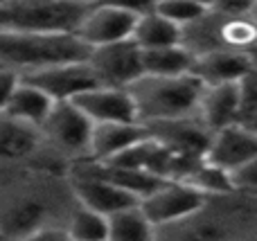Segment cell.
I'll list each match as a JSON object with an SVG mask.
<instances>
[{
    "label": "cell",
    "instance_id": "1",
    "mask_svg": "<svg viewBox=\"0 0 257 241\" xmlns=\"http://www.w3.org/2000/svg\"><path fill=\"white\" fill-rule=\"evenodd\" d=\"M75 203L68 171L34 169L0 180V239H68Z\"/></svg>",
    "mask_w": 257,
    "mask_h": 241
},
{
    "label": "cell",
    "instance_id": "2",
    "mask_svg": "<svg viewBox=\"0 0 257 241\" xmlns=\"http://www.w3.org/2000/svg\"><path fill=\"white\" fill-rule=\"evenodd\" d=\"M257 237V194H205L187 216L154 230V239H246Z\"/></svg>",
    "mask_w": 257,
    "mask_h": 241
},
{
    "label": "cell",
    "instance_id": "3",
    "mask_svg": "<svg viewBox=\"0 0 257 241\" xmlns=\"http://www.w3.org/2000/svg\"><path fill=\"white\" fill-rule=\"evenodd\" d=\"M90 48L72 32L0 30V70L25 75L54 63L86 61Z\"/></svg>",
    "mask_w": 257,
    "mask_h": 241
},
{
    "label": "cell",
    "instance_id": "4",
    "mask_svg": "<svg viewBox=\"0 0 257 241\" xmlns=\"http://www.w3.org/2000/svg\"><path fill=\"white\" fill-rule=\"evenodd\" d=\"M203 84L192 72L183 75H147L140 77L126 86V93L131 95L136 117L142 124L172 117L196 115Z\"/></svg>",
    "mask_w": 257,
    "mask_h": 241
},
{
    "label": "cell",
    "instance_id": "5",
    "mask_svg": "<svg viewBox=\"0 0 257 241\" xmlns=\"http://www.w3.org/2000/svg\"><path fill=\"white\" fill-rule=\"evenodd\" d=\"M34 169L68 171L70 165L45 144L39 126L0 111V180Z\"/></svg>",
    "mask_w": 257,
    "mask_h": 241
},
{
    "label": "cell",
    "instance_id": "6",
    "mask_svg": "<svg viewBox=\"0 0 257 241\" xmlns=\"http://www.w3.org/2000/svg\"><path fill=\"white\" fill-rule=\"evenodd\" d=\"M257 25L255 14L230 16L217 9H205L199 18L181 27L178 43L192 54H203L212 50H244L255 52Z\"/></svg>",
    "mask_w": 257,
    "mask_h": 241
},
{
    "label": "cell",
    "instance_id": "7",
    "mask_svg": "<svg viewBox=\"0 0 257 241\" xmlns=\"http://www.w3.org/2000/svg\"><path fill=\"white\" fill-rule=\"evenodd\" d=\"M90 5L68 0H5L0 5V30L18 32H72Z\"/></svg>",
    "mask_w": 257,
    "mask_h": 241
},
{
    "label": "cell",
    "instance_id": "8",
    "mask_svg": "<svg viewBox=\"0 0 257 241\" xmlns=\"http://www.w3.org/2000/svg\"><path fill=\"white\" fill-rule=\"evenodd\" d=\"M93 122L77 108L72 99L52 102L48 115L39 124L45 144L68 165L88 158V142Z\"/></svg>",
    "mask_w": 257,
    "mask_h": 241
},
{
    "label": "cell",
    "instance_id": "9",
    "mask_svg": "<svg viewBox=\"0 0 257 241\" xmlns=\"http://www.w3.org/2000/svg\"><path fill=\"white\" fill-rule=\"evenodd\" d=\"M142 50L133 39L113 41V43L93 45L86 57L99 86L126 88L136 77L142 75Z\"/></svg>",
    "mask_w": 257,
    "mask_h": 241
},
{
    "label": "cell",
    "instance_id": "10",
    "mask_svg": "<svg viewBox=\"0 0 257 241\" xmlns=\"http://www.w3.org/2000/svg\"><path fill=\"white\" fill-rule=\"evenodd\" d=\"M203 196V192H199L196 187L183 183V180H163L154 192L142 196L138 205L142 207V212L156 230L160 225H169L187 216L192 210L201 205Z\"/></svg>",
    "mask_w": 257,
    "mask_h": 241
},
{
    "label": "cell",
    "instance_id": "11",
    "mask_svg": "<svg viewBox=\"0 0 257 241\" xmlns=\"http://www.w3.org/2000/svg\"><path fill=\"white\" fill-rule=\"evenodd\" d=\"M18 79L30 81L36 88H41L52 102L59 99H72L75 95L84 93V90L99 86L95 79L93 70L86 61H68V63H54V66H45L39 70H32L21 75Z\"/></svg>",
    "mask_w": 257,
    "mask_h": 241
},
{
    "label": "cell",
    "instance_id": "12",
    "mask_svg": "<svg viewBox=\"0 0 257 241\" xmlns=\"http://www.w3.org/2000/svg\"><path fill=\"white\" fill-rule=\"evenodd\" d=\"M136 16L106 3H93L75 27V36L84 41L88 48L113 41L131 39Z\"/></svg>",
    "mask_w": 257,
    "mask_h": 241
},
{
    "label": "cell",
    "instance_id": "13",
    "mask_svg": "<svg viewBox=\"0 0 257 241\" xmlns=\"http://www.w3.org/2000/svg\"><path fill=\"white\" fill-rule=\"evenodd\" d=\"M145 126H147V133L158 140L160 144H165L169 151L178 153V156L203 158L208 140H210V131L205 129L203 122L196 115L149 122Z\"/></svg>",
    "mask_w": 257,
    "mask_h": 241
},
{
    "label": "cell",
    "instance_id": "14",
    "mask_svg": "<svg viewBox=\"0 0 257 241\" xmlns=\"http://www.w3.org/2000/svg\"><path fill=\"white\" fill-rule=\"evenodd\" d=\"M190 72L203 86L239 81L241 77L257 72L255 52H244V50H212V52L196 54L192 59Z\"/></svg>",
    "mask_w": 257,
    "mask_h": 241
},
{
    "label": "cell",
    "instance_id": "15",
    "mask_svg": "<svg viewBox=\"0 0 257 241\" xmlns=\"http://www.w3.org/2000/svg\"><path fill=\"white\" fill-rule=\"evenodd\" d=\"M255 158H257V131L244 129L239 124H228L212 131L203 153L205 162L217 165L226 171L241 165V162L255 160Z\"/></svg>",
    "mask_w": 257,
    "mask_h": 241
},
{
    "label": "cell",
    "instance_id": "16",
    "mask_svg": "<svg viewBox=\"0 0 257 241\" xmlns=\"http://www.w3.org/2000/svg\"><path fill=\"white\" fill-rule=\"evenodd\" d=\"M68 176H70V185H72V192H75L77 201L104 216H108L115 210H122V207H126V205L138 203V198L133 196V194L124 192L122 187L99 178V176L79 169V167H70Z\"/></svg>",
    "mask_w": 257,
    "mask_h": 241
},
{
    "label": "cell",
    "instance_id": "17",
    "mask_svg": "<svg viewBox=\"0 0 257 241\" xmlns=\"http://www.w3.org/2000/svg\"><path fill=\"white\" fill-rule=\"evenodd\" d=\"M72 102L93 124L97 122H138L131 95L126 88L113 86H93L84 93L75 95Z\"/></svg>",
    "mask_w": 257,
    "mask_h": 241
},
{
    "label": "cell",
    "instance_id": "18",
    "mask_svg": "<svg viewBox=\"0 0 257 241\" xmlns=\"http://www.w3.org/2000/svg\"><path fill=\"white\" fill-rule=\"evenodd\" d=\"M237 102H239V81L203 86L199 104H196V117L212 133L221 126L235 124Z\"/></svg>",
    "mask_w": 257,
    "mask_h": 241
},
{
    "label": "cell",
    "instance_id": "19",
    "mask_svg": "<svg viewBox=\"0 0 257 241\" xmlns=\"http://www.w3.org/2000/svg\"><path fill=\"white\" fill-rule=\"evenodd\" d=\"M147 135L142 122H97L90 129L88 160H108Z\"/></svg>",
    "mask_w": 257,
    "mask_h": 241
},
{
    "label": "cell",
    "instance_id": "20",
    "mask_svg": "<svg viewBox=\"0 0 257 241\" xmlns=\"http://www.w3.org/2000/svg\"><path fill=\"white\" fill-rule=\"evenodd\" d=\"M50 106H52V99H50L43 90L36 88L30 81L18 79L16 88L12 90V95H9L3 111L21 122L39 126L41 122H43V117L48 115Z\"/></svg>",
    "mask_w": 257,
    "mask_h": 241
},
{
    "label": "cell",
    "instance_id": "21",
    "mask_svg": "<svg viewBox=\"0 0 257 241\" xmlns=\"http://www.w3.org/2000/svg\"><path fill=\"white\" fill-rule=\"evenodd\" d=\"M131 39L136 41L140 50L174 45L181 41V27H178L176 23L167 21L165 16H160L156 9H151V12H145V14H140V16H136Z\"/></svg>",
    "mask_w": 257,
    "mask_h": 241
},
{
    "label": "cell",
    "instance_id": "22",
    "mask_svg": "<svg viewBox=\"0 0 257 241\" xmlns=\"http://www.w3.org/2000/svg\"><path fill=\"white\" fill-rule=\"evenodd\" d=\"M108 239L113 241H149L154 239V225L138 203L115 210L106 216Z\"/></svg>",
    "mask_w": 257,
    "mask_h": 241
},
{
    "label": "cell",
    "instance_id": "23",
    "mask_svg": "<svg viewBox=\"0 0 257 241\" xmlns=\"http://www.w3.org/2000/svg\"><path fill=\"white\" fill-rule=\"evenodd\" d=\"M142 72L147 75H183L190 72L192 54L181 43L163 45V48H147L140 54Z\"/></svg>",
    "mask_w": 257,
    "mask_h": 241
},
{
    "label": "cell",
    "instance_id": "24",
    "mask_svg": "<svg viewBox=\"0 0 257 241\" xmlns=\"http://www.w3.org/2000/svg\"><path fill=\"white\" fill-rule=\"evenodd\" d=\"M66 234H68V239L104 241V239H108L106 216L90 210V207H86V205H81V203L77 201L66 219Z\"/></svg>",
    "mask_w": 257,
    "mask_h": 241
},
{
    "label": "cell",
    "instance_id": "25",
    "mask_svg": "<svg viewBox=\"0 0 257 241\" xmlns=\"http://www.w3.org/2000/svg\"><path fill=\"white\" fill-rule=\"evenodd\" d=\"M183 183L196 187L203 194H223V192H235L228 178V171L221 169L217 165H210V162L201 160L190 174L183 178Z\"/></svg>",
    "mask_w": 257,
    "mask_h": 241
},
{
    "label": "cell",
    "instance_id": "26",
    "mask_svg": "<svg viewBox=\"0 0 257 241\" xmlns=\"http://www.w3.org/2000/svg\"><path fill=\"white\" fill-rule=\"evenodd\" d=\"M257 72L241 77L239 79V102H237V120L235 124L244 129L257 131Z\"/></svg>",
    "mask_w": 257,
    "mask_h": 241
},
{
    "label": "cell",
    "instance_id": "27",
    "mask_svg": "<svg viewBox=\"0 0 257 241\" xmlns=\"http://www.w3.org/2000/svg\"><path fill=\"white\" fill-rule=\"evenodd\" d=\"M154 9L167 21L176 23L178 27L192 23L205 12V7H201L196 0H156Z\"/></svg>",
    "mask_w": 257,
    "mask_h": 241
},
{
    "label": "cell",
    "instance_id": "28",
    "mask_svg": "<svg viewBox=\"0 0 257 241\" xmlns=\"http://www.w3.org/2000/svg\"><path fill=\"white\" fill-rule=\"evenodd\" d=\"M228 178L235 192L257 194V158L228 169Z\"/></svg>",
    "mask_w": 257,
    "mask_h": 241
},
{
    "label": "cell",
    "instance_id": "29",
    "mask_svg": "<svg viewBox=\"0 0 257 241\" xmlns=\"http://www.w3.org/2000/svg\"><path fill=\"white\" fill-rule=\"evenodd\" d=\"M255 7L257 0H217V5L210 9L230 14V16H246V14H255Z\"/></svg>",
    "mask_w": 257,
    "mask_h": 241
},
{
    "label": "cell",
    "instance_id": "30",
    "mask_svg": "<svg viewBox=\"0 0 257 241\" xmlns=\"http://www.w3.org/2000/svg\"><path fill=\"white\" fill-rule=\"evenodd\" d=\"M97 3H106L113 5L117 9H124V12L133 14V16H140L145 12H151L156 5V0H97Z\"/></svg>",
    "mask_w": 257,
    "mask_h": 241
},
{
    "label": "cell",
    "instance_id": "31",
    "mask_svg": "<svg viewBox=\"0 0 257 241\" xmlns=\"http://www.w3.org/2000/svg\"><path fill=\"white\" fill-rule=\"evenodd\" d=\"M16 84H18V75L0 70V111L5 108V104H7V99H9V95H12V90L16 88Z\"/></svg>",
    "mask_w": 257,
    "mask_h": 241
},
{
    "label": "cell",
    "instance_id": "32",
    "mask_svg": "<svg viewBox=\"0 0 257 241\" xmlns=\"http://www.w3.org/2000/svg\"><path fill=\"white\" fill-rule=\"evenodd\" d=\"M196 3H199V5H201V7L210 9V7H214V5H217V0H196Z\"/></svg>",
    "mask_w": 257,
    "mask_h": 241
},
{
    "label": "cell",
    "instance_id": "33",
    "mask_svg": "<svg viewBox=\"0 0 257 241\" xmlns=\"http://www.w3.org/2000/svg\"><path fill=\"white\" fill-rule=\"evenodd\" d=\"M68 3H77V5H93L97 0H68Z\"/></svg>",
    "mask_w": 257,
    "mask_h": 241
},
{
    "label": "cell",
    "instance_id": "34",
    "mask_svg": "<svg viewBox=\"0 0 257 241\" xmlns=\"http://www.w3.org/2000/svg\"><path fill=\"white\" fill-rule=\"evenodd\" d=\"M3 3H5V0H0V5H3Z\"/></svg>",
    "mask_w": 257,
    "mask_h": 241
}]
</instances>
